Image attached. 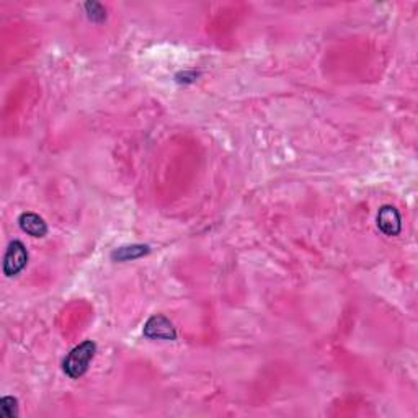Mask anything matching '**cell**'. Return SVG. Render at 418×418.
<instances>
[{
	"label": "cell",
	"instance_id": "8",
	"mask_svg": "<svg viewBox=\"0 0 418 418\" xmlns=\"http://www.w3.org/2000/svg\"><path fill=\"white\" fill-rule=\"evenodd\" d=\"M83 7H86L88 20L95 21V23H101V21H103L106 19V10H105V7L101 6V3H99V2H87Z\"/></svg>",
	"mask_w": 418,
	"mask_h": 418
},
{
	"label": "cell",
	"instance_id": "4",
	"mask_svg": "<svg viewBox=\"0 0 418 418\" xmlns=\"http://www.w3.org/2000/svg\"><path fill=\"white\" fill-rule=\"evenodd\" d=\"M377 228L384 235H389V237H395V235L400 234L402 230V217H400V212L395 209L394 206H386L379 208V212H377Z\"/></svg>",
	"mask_w": 418,
	"mask_h": 418
},
{
	"label": "cell",
	"instance_id": "1",
	"mask_svg": "<svg viewBox=\"0 0 418 418\" xmlns=\"http://www.w3.org/2000/svg\"><path fill=\"white\" fill-rule=\"evenodd\" d=\"M97 353L95 341L86 340L82 344L70 350V353L66 357L64 363H62V371L64 375L70 377V379H79L87 372L90 361Z\"/></svg>",
	"mask_w": 418,
	"mask_h": 418
},
{
	"label": "cell",
	"instance_id": "6",
	"mask_svg": "<svg viewBox=\"0 0 418 418\" xmlns=\"http://www.w3.org/2000/svg\"><path fill=\"white\" fill-rule=\"evenodd\" d=\"M149 253V246H128V247H119L117 250L111 252V259L115 261H130L141 259V257L148 255Z\"/></svg>",
	"mask_w": 418,
	"mask_h": 418
},
{
	"label": "cell",
	"instance_id": "7",
	"mask_svg": "<svg viewBox=\"0 0 418 418\" xmlns=\"http://www.w3.org/2000/svg\"><path fill=\"white\" fill-rule=\"evenodd\" d=\"M0 417L2 418H17L19 417V400L12 395H6L0 399Z\"/></svg>",
	"mask_w": 418,
	"mask_h": 418
},
{
	"label": "cell",
	"instance_id": "5",
	"mask_svg": "<svg viewBox=\"0 0 418 418\" xmlns=\"http://www.w3.org/2000/svg\"><path fill=\"white\" fill-rule=\"evenodd\" d=\"M19 224L21 230L31 235V237L41 239L48 234V224L37 212H23V215L19 217Z\"/></svg>",
	"mask_w": 418,
	"mask_h": 418
},
{
	"label": "cell",
	"instance_id": "2",
	"mask_svg": "<svg viewBox=\"0 0 418 418\" xmlns=\"http://www.w3.org/2000/svg\"><path fill=\"white\" fill-rule=\"evenodd\" d=\"M26 265H28V250L23 242L12 240L7 247L6 257H3V275L8 278L17 277L25 270Z\"/></svg>",
	"mask_w": 418,
	"mask_h": 418
},
{
	"label": "cell",
	"instance_id": "3",
	"mask_svg": "<svg viewBox=\"0 0 418 418\" xmlns=\"http://www.w3.org/2000/svg\"><path fill=\"white\" fill-rule=\"evenodd\" d=\"M142 333H144L146 339L149 340H177L175 327H173L170 320L162 314H155L152 317H149Z\"/></svg>",
	"mask_w": 418,
	"mask_h": 418
}]
</instances>
